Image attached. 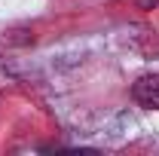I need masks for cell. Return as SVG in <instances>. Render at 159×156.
<instances>
[{
  "instance_id": "cell-1",
  "label": "cell",
  "mask_w": 159,
  "mask_h": 156,
  "mask_svg": "<svg viewBox=\"0 0 159 156\" xmlns=\"http://www.w3.org/2000/svg\"><path fill=\"white\" fill-rule=\"evenodd\" d=\"M135 101L141 107L159 110V74H147L135 83Z\"/></svg>"
},
{
  "instance_id": "cell-2",
  "label": "cell",
  "mask_w": 159,
  "mask_h": 156,
  "mask_svg": "<svg viewBox=\"0 0 159 156\" xmlns=\"http://www.w3.org/2000/svg\"><path fill=\"white\" fill-rule=\"evenodd\" d=\"M135 3H138L141 9H153V6H156L159 0H135Z\"/></svg>"
}]
</instances>
